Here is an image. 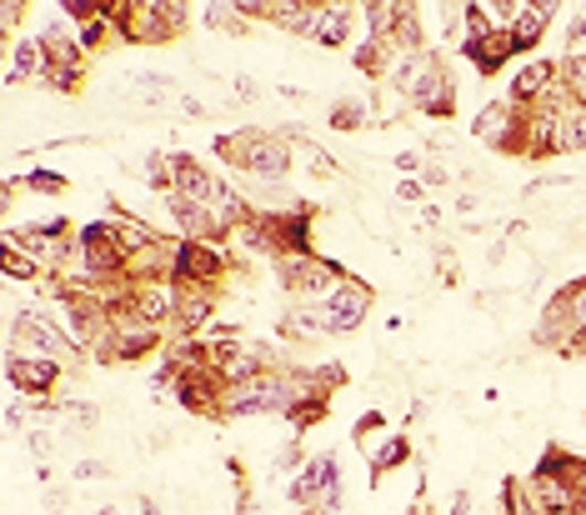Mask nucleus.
I'll return each mask as SVG.
<instances>
[{
	"instance_id": "21",
	"label": "nucleus",
	"mask_w": 586,
	"mask_h": 515,
	"mask_svg": "<svg viewBox=\"0 0 586 515\" xmlns=\"http://www.w3.org/2000/svg\"><path fill=\"white\" fill-rule=\"evenodd\" d=\"M446 515H471V495L456 491V501H451V511H446Z\"/></svg>"
},
{
	"instance_id": "4",
	"label": "nucleus",
	"mask_w": 586,
	"mask_h": 515,
	"mask_svg": "<svg viewBox=\"0 0 586 515\" xmlns=\"http://www.w3.org/2000/svg\"><path fill=\"white\" fill-rule=\"evenodd\" d=\"M406 100H412L416 110H426V116H451L456 110V81L446 76V65L436 61V55L426 61V71L416 76V86H412Z\"/></svg>"
},
{
	"instance_id": "2",
	"label": "nucleus",
	"mask_w": 586,
	"mask_h": 515,
	"mask_svg": "<svg viewBox=\"0 0 586 515\" xmlns=\"http://www.w3.org/2000/svg\"><path fill=\"white\" fill-rule=\"evenodd\" d=\"M477 140L481 146H497V151H511V155H526V106L516 100H491V106L477 110Z\"/></svg>"
},
{
	"instance_id": "5",
	"label": "nucleus",
	"mask_w": 586,
	"mask_h": 515,
	"mask_svg": "<svg viewBox=\"0 0 586 515\" xmlns=\"http://www.w3.org/2000/svg\"><path fill=\"white\" fill-rule=\"evenodd\" d=\"M211 311H216V290L175 280V335H195L211 321Z\"/></svg>"
},
{
	"instance_id": "12",
	"label": "nucleus",
	"mask_w": 586,
	"mask_h": 515,
	"mask_svg": "<svg viewBox=\"0 0 586 515\" xmlns=\"http://www.w3.org/2000/svg\"><path fill=\"white\" fill-rule=\"evenodd\" d=\"M201 21H206L211 31H226V35L246 31V15H241V6H216V0H211L206 11H201Z\"/></svg>"
},
{
	"instance_id": "23",
	"label": "nucleus",
	"mask_w": 586,
	"mask_h": 515,
	"mask_svg": "<svg viewBox=\"0 0 586 515\" xmlns=\"http://www.w3.org/2000/svg\"><path fill=\"white\" fill-rule=\"evenodd\" d=\"M396 165H402V171H422V155H416V151H402V155H396Z\"/></svg>"
},
{
	"instance_id": "7",
	"label": "nucleus",
	"mask_w": 586,
	"mask_h": 515,
	"mask_svg": "<svg viewBox=\"0 0 586 515\" xmlns=\"http://www.w3.org/2000/svg\"><path fill=\"white\" fill-rule=\"evenodd\" d=\"M461 55H471V65H477L481 76H491V71H501V65L516 55V41H511V31H491V35H481V41L461 45Z\"/></svg>"
},
{
	"instance_id": "11",
	"label": "nucleus",
	"mask_w": 586,
	"mask_h": 515,
	"mask_svg": "<svg viewBox=\"0 0 586 515\" xmlns=\"http://www.w3.org/2000/svg\"><path fill=\"white\" fill-rule=\"evenodd\" d=\"M406 455H412V446H406L402 436H391V440H381L376 451H371V471L386 475V471H396V465H406Z\"/></svg>"
},
{
	"instance_id": "24",
	"label": "nucleus",
	"mask_w": 586,
	"mask_h": 515,
	"mask_svg": "<svg viewBox=\"0 0 586 515\" xmlns=\"http://www.w3.org/2000/svg\"><path fill=\"white\" fill-rule=\"evenodd\" d=\"M566 355H586V331H582V335H576V341H572V345H566Z\"/></svg>"
},
{
	"instance_id": "14",
	"label": "nucleus",
	"mask_w": 586,
	"mask_h": 515,
	"mask_svg": "<svg viewBox=\"0 0 586 515\" xmlns=\"http://www.w3.org/2000/svg\"><path fill=\"white\" fill-rule=\"evenodd\" d=\"M0 266H6V276H11V280H31L35 270H41V260L25 256L21 246H11V240H6V260H0Z\"/></svg>"
},
{
	"instance_id": "16",
	"label": "nucleus",
	"mask_w": 586,
	"mask_h": 515,
	"mask_svg": "<svg viewBox=\"0 0 586 515\" xmlns=\"http://www.w3.org/2000/svg\"><path fill=\"white\" fill-rule=\"evenodd\" d=\"M361 120H366V106H361V100H341V106H331V126L337 130H356Z\"/></svg>"
},
{
	"instance_id": "25",
	"label": "nucleus",
	"mask_w": 586,
	"mask_h": 515,
	"mask_svg": "<svg viewBox=\"0 0 586 515\" xmlns=\"http://www.w3.org/2000/svg\"><path fill=\"white\" fill-rule=\"evenodd\" d=\"M296 515H337V511H321V505H311V511H296Z\"/></svg>"
},
{
	"instance_id": "19",
	"label": "nucleus",
	"mask_w": 586,
	"mask_h": 515,
	"mask_svg": "<svg viewBox=\"0 0 586 515\" xmlns=\"http://www.w3.org/2000/svg\"><path fill=\"white\" fill-rule=\"evenodd\" d=\"M396 195H402V201H406V205H412V201H416V205H422V195H426V185H422V181H402V185H396Z\"/></svg>"
},
{
	"instance_id": "13",
	"label": "nucleus",
	"mask_w": 586,
	"mask_h": 515,
	"mask_svg": "<svg viewBox=\"0 0 586 515\" xmlns=\"http://www.w3.org/2000/svg\"><path fill=\"white\" fill-rule=\"evenodd\" d=\"M296 151H301V161L311 165V175H321V181H331V175H341L337 155H326L321 146H316V140H301V146H296Z\"/></svg>"
},
{
	"instance_id": "18",
	"label": "nucleus",
	"mask_w": 586,
	"mask_h": 515,
	"mask_svg": "<svg viewBox=\"0 0 586 515\" xmlns=\"http://www.w3.org/2000/svg\"><path fill=\"white\" fill-rule=\"evenodd\" d=\"M231 86H236V96H231V100H241V106L260 96V90H256V81H251V76H236V81H231Z\"/></svg>"
},
{
	"instance_id": "26",
	"label": "nucleus",
	"mask_w": 586,
	"mask_h": 515,
	"mask_svg": "<svg viewBox=\"0 0 586 515\" xmlns=\"http://www.w3.org/2000/svg\"><path fill=\"white\" fill-rule=\"evenodd\" d=\"M412 515H426V505H416V511H412Z\"/></svg>"
},
{
	"instance_id": "22",
	"label": "nucleus",
	"mask_w": 586,
	"mask_h": 515,
	"mask_svg": "<svg viewBox=\"0 0 586 515\" xmlns=\"http://www.w3.org/2000/svg\"><path fill=\"white\" fill-rule=\"evenodd\" d=\"M76 475H81V481H90V475H106V465H100V461H81Z\"/></svg>"
},
{
	"instance_id": "15",
	"label": "nucleus",
	"mask_w": 586,
	"mask_h": 515,
	"mask_svg": "<svg viewBox=\"0 0 586 515\" xmlns=\"http://www.w3.org/2000/svg\"><path fill=\"white\" fill-rule=\"evenodd\" d=\"M301 465H306L301 440H286V446H276V455H271V475H296Z\"/></svg>"
},
{
	"instance_id": "1",
	"label": "nucleus",
	"mask_w": 586,
	"mask_h": 515,
	"mask_svg": "<svg viewBox=\"0 0 586 515\" xmlns=\"http://www.w3.org/2000/svg\"><path fill=\"white\" fill-rule=\"evenodd\" d=\"M11 351H21V355H41V361H71L76 355V345H71V335L61 331V325L51 321V315H41V311H21V315H11Z\"/></svg>"
},
{
	"instance_id": "6",
	"label": "nucleus",
	"mask_w": 586,
	"mask_h": 515,
	"mask_svg": "<svg viewBox=\"0 0 586 515\" xmlns=\"http://www.w3.org/2000/svg\"><path fill=\"white\" fill-rule=\"evenodd\" d=\"M6 376H11V386L25 390V396H45V390H55V376H61V365H55V361H41V355L11 351V355H6Z\"/></svg>"
},
{
	"instance_id": "20",
	"label": "nucleus",
	"mask_w": 586,
	"mask_h": 515,
	"mask_svg": "<svg viewBox=\"0 0 586 515\" xmlns=\"http://www.w3.org/2000/svg\"><path fill=\"white\" fill-rule=\"evenodd\" d=\"M426 185H451V171H446L441 161H436V165H426Z\"/></svg>"
},
{
	"instance_id": "9",
	"label": "nucleus",
	"mask_w": 586,
	"mask_h": 515,
	"mask_svg": "<svg viewBox=\"0 0 586 515\" xmlns=\"http://www.w3.org/2000/svg\"><path fill=\"white\" fill-rule=\"evenodd\" d=\"M347 35H351V6H321V15H316V31H311V41L316 45H347Z\"/></svg>"
},
{
	"instance_id": "3",
	"label": "nucleus",
	"mask_w": 586,
	"mask_h": 515,
	"mask_svg": "<svg viewBox=\"0 0 586 515\" xmlns=\"http://www.w3.org/2000/svg\"><path fill=\"white\" fill-rule=\"evenodd\" d=\"M316 311H321L326 335H351L371 311V290L361 286V280H341L326 301H316Z\"/></svg>"
},
{
	"instance_id": "10",
	"label": "nucleus",
	"mask_w": 586,
	"mask_h": 515,
	"mask_svg": "<svg viewBox=\"0 0 586 515\" xmlns=\"http://www.w3.org/2000/svg\"><path fill=\"white\" fill-rule=\"evenodd\" d=\"M35 76L45 81V45L41 41H21L11 51V71H6V81L21 86V81H35Z\"/></svg>"
},
{
	"instance_id": "17",
	"label": "nucleus",
	"mask_w": 586,
	"mask_h": 515,
	"mask_svg": "<svg viewBox=\"0 0 586 515\" xmlns=\"http://www.w3.org/2000/svg\"><path fill=\"white\" fill-rule=\"evenodd\" d=\"M25 185H31V191H41V195H61V191H65V175H55V171H31V175H25Z\"/></svg>"
},
{
	"instance_id": "8",
	"label": "nucleus",
	"mask_w": 586,
	"mask_h": 515,
	"mask_svg": "<svg viewBox=\"0 0 586 515\" xmlns=\"http://www.w3.org/2000/svg\"><path fill=\"white\" fill-rule=\"evenodd\" d=\"M552 15H556V6H552V0H542V6H521L516 25H511V41H516V55H521V51H532V45L542 41L546 31H552Z\"/></svg>"
}]
</instances>
